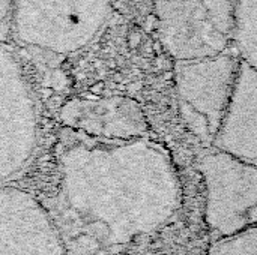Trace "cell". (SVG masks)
Here are the masks:
<instances>
[{
  "mask_svg": "<svg viewBox=\"0 0 257 255\" xmlns=\"http://www.w3.org/2000/svg\"><path fill=\"white\" fill-rule=\"evenodd\" d=\"M181 183L164 147L148 137L78 140L57 161L48 207L66 255H114L172 221Z\"/></svg>",
  "mask_w": 257,
  "mask_h": 255,
  "instance_id": "cell-1",
  "label": "cell"
},
{
  "mask_svg": "<svg viewBox=\"0 0 257 255\" xmlns=\"http://www.w3.org/2000/svg\"><path fill=\"white\" fill-rule=\"evenodd\" d=\"M110 11L111 0H14L9 23L21 45L69 56L101 33Z\"/></svg>",
  "mask_w": 257,
  "mask_h": 255,
  "instance_id": "cell-2",
  "label": "cell"
},
{
  "mask_svg": "<svg viewBox=\"0 0 257 255\" xmlns=\"http://www.w3.org/2000/svg\"><path fill=\"white\" fill-rule=\"evenodd\" d=\"M241 57L224 53L175 62V89L185 128L205 147H211L229 111Z\"/></svg>",
  "mask_w": 257,
  "mask_h": 255,
  "instance_id": "cell-3",
  "label": "cell"
},
{
  "mask_svg": "<svg viewBox=\"0 0 257 255\" xmlns=\"http://www.w3.org/2000/svg\"><path fill=\"white\" fill-rule=\"evenodd\" d=\"M236 0H154L160 41L175 60L233 48Z\"/></svg>",
  "mask_w": 257,
  "mask_h": 255,
  "instance_id": "cell-4",
  "label": "cell"
},
{
  "mask_svg": "<svg viewBox=\"0 0 257 255\" xmlns=\"http://www.w3.org/2000/svg\"><path fill=\"white\" fill-rule=\"evenodd\" d=\"M205 182V221L215 239L248 227L257 209V167L217 147L199 156Z\"/></svg>",
  "mask_w": 257,
  "mask_h": 255,
  "instance_id": "cell-5",
  "label": "cell"
},
{
  "mask_svg": "<svg viewBox=\"0 0 257 255\" xmlns=\"http://www.w3.org/2000/svg\"><path fill=\"white\" fill-rule=\"evenodd\" d=\"M39 114L17 54L0 42V183L21 173L39 144Z\"/></svg>",
  "mask_w": 257,
  "mask_h": 255,
  "instance_id": "cell-6",
  "label": "cell"
},
{
  "mask_svg": "<svg viewBox=\"0 0 257 255\" xmlns=\"http://www.w3.org/2000/svg\"><path fill=\"white\" fill-rule=\"evenodd\" d=\"M0 255H66L48 207L6 183H0Z\"/></svg>",
  "mask_w": 257,
  "mask_h": 255,
  "instance_id": "cell-7",
  "label": "cell"
},
{
  "mask_svg": "<svg viewBox=\"0 0 257 255\" xmlns=\"http://www.w3.org/2000/svg\"><path fill=\"white\" fill-rule=\"evenodd\" d=\"M59 120L69 131L98 141H128L148 137L142 105L123 95H83L65 101Z\"/></svg>",
  "mask_w": 257,
  "mask_h": 255,
  "instance_id": "cell-8",
  "label": "cell"
},
{
  "mask_svg": "<svg viewBox=\"0 0 257 255\" xmlns=\"http://www.w3.org/2000/svg\"><path fill=\"white\" fill-rule=\"evenodd\" d=\"M212 147L257 167V71L245 62H241L232 102Z\"/></svg>",
  "mask_w": 257,
  "mask_h": 255,
  "instance_id": "cell-9",
  "label": "cell"
},
{
  "mask_svg": "<svg viewBox=\"0 0 257 255\" xmlns=\"http://www.w3.org/2000/svg\"><path fill=\"white\" fill-rule=\"evenodd\" d=\"M233 50L257 71V0H236Z\"/></svg>",
  "mask_w": 257,
  "mask_h": 255,
  "instance_id": "cell-10",
  "label": "cell"
},
{
  "mask_svg": "<svg viewBox=\"0 0 257 255\" xmlns=\"http://www.w3.org/2000/svg\"><path fill=\"white\" fill-rule=\"evenodd\" d=\"M208 255H257V228L247 227L232 236L215 239Z\"/></svg>",
  "mask_w": 257,
  "mask_h": 255,
  "instance_id": "cell-11",
  "label": "cell"
},
{
  "mask_svg": "<svg viewBox=\"0 0 257 255\" xmlns=\"http://www.w3.org/2000/svg\"><path fill=\"white\" fill-rule=\"evenodd\" d=\"M12 5H14V0H0V26L9 21Z\"/></svg>",
  "mask_w": 257,
  "mask_h": 255,
  "instance_id": "cell-12",
  "label": "cell"
}]
</instances>
